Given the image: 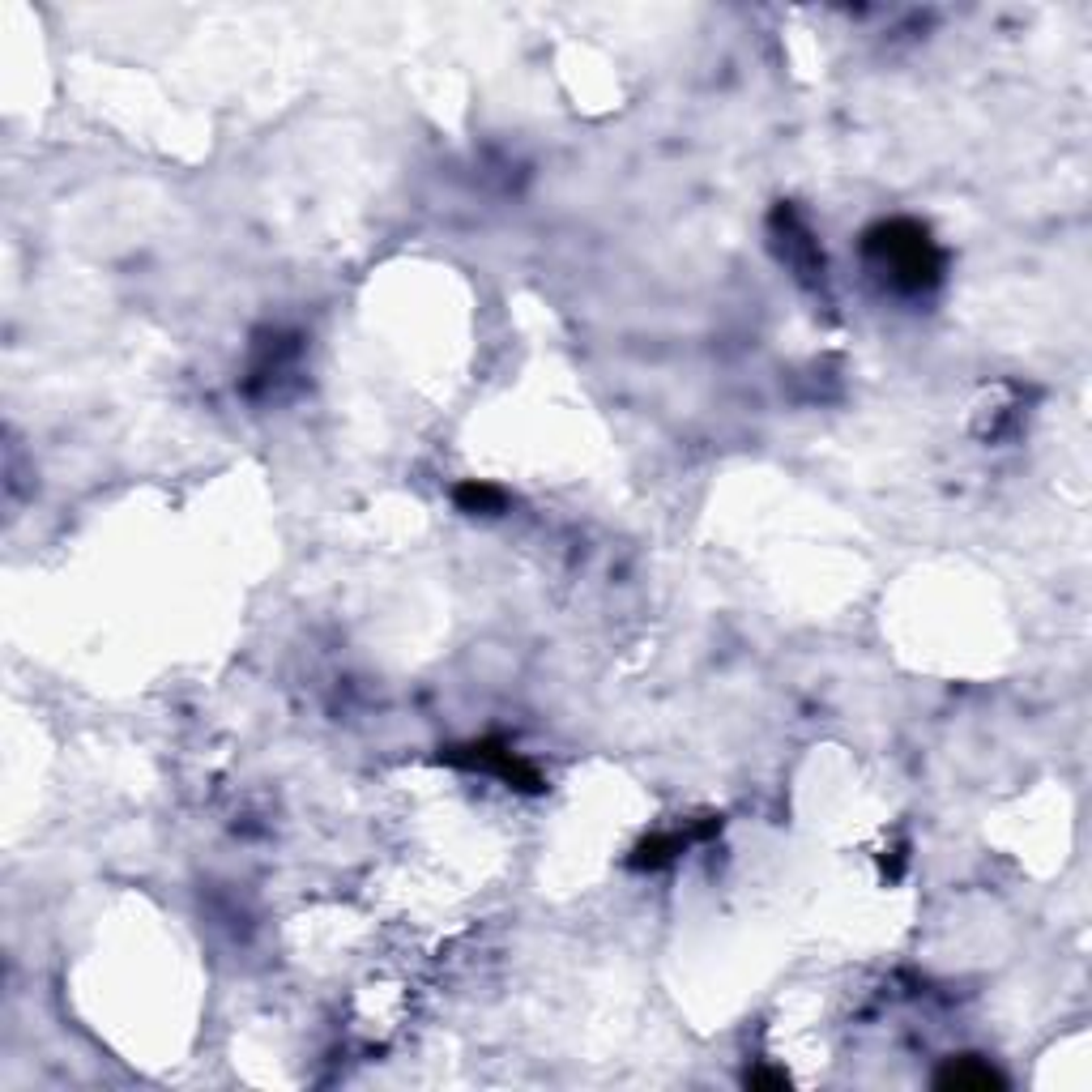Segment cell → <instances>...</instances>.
<instances>
[{
    "label": "cell",
    "mask_w": 1092,
    "mask_h": 1092,
    "mask_svg": "<svg viewBox=\"0 0 1092 1092\" xmlns=\"http://www.w3.org/2000/svg\"><path fill=\"white\" fill-rule=\"evenodd\" d=\"M939 1084H943V1088H990V1084H1002V1079H999L990 1067H973V1062H960V1067L943 1071Z\"/></svg>",
    "instance_id": "cell-1"
}]
</instances>
